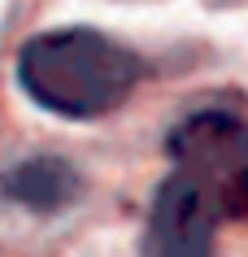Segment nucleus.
<instances>
[{
  "mask_svg": "<svg viewBox=\"0 0 248 257\" xmlns=\"http://www.w3.org/2000/svg\"><path fill=\"white\" fill-rule=\"evenodd\" d=\"M0 192L31 214H61L83 201V175L61 153H31L0 175Z\"/></svg>",
  "mask_w": 248,
  "mask_h": 257,
  "instance_id": "7ed1b4c3",
  "label": "nucleus"
},
{
  "mask_svg": "<svg viewBox=\"0 0 248 257\" xmlns=\"http://www.w3.org/2000/svg\"><path fill=\"white\" fill-rule=\"evenodd\" d=\"M165 162L139 257H213L222 227L248 218V118L226 105L183 113L165 131Z\"/></svg>",
  "mask_w": 248,
  "mask_h": 257,
  "instance_id": "f257e3e1",
  "label": "nucleus"
},
{
  "mask_svg": "<svg viewBox=\"0 0 248 257\" xmlns=\"http://www.w3.org/2000/svg\"><path fill=\"white\" fill-rule=\"evenodd\" d=\"M148 61L96 27H53L18 48L14 79L35 109L92 122L131 100Z\"/></svg>",
  "mask_w": 248,
  "mask_h": 257,
  "instance_id": "f03ea898",
  "label": "nucleus"
}]
</instances>
